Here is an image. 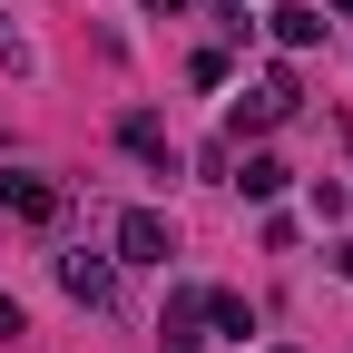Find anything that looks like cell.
<instances>
[{"mask_svg": "<svg viewBox=\"0 0 353 353\" xmlns=\"http://www.w3.org/2000/svg\"><path fill=\"white\" fill-rule=\"evenodd\" d=\"M196 324H206V294H196V285H176V294H167V314H157V353H196V343H206Z\"/></svg>", "mask_w": 353, "mask_h": 353, "instance_id": "obj_4", "label": "cell"}, {"mask_svg": "<svg viewBox=\"0 0 353 353\" xmlns=\"http://www.w3.org/2000/svg\"><path fill=\"white\" fill-rule=\"evenodd\" d=\"M265 30H275L285 50H314V39H324V10H314V0H275V10H265Z\"/></svg>", "mask_w": 353, "mask_h": 353, "instance_id": "obj_6", "label": "cell"}, {"mask_svg": "<svg viewBox=\"0 0 353 353\" xmlns=\"http://www.w3.org/2000/svg\"><path fill=\"white\" fill-rule=\"evenodd\" d=\"M30 334V314H20V294H0V343H20Z\"/></svg>", "mask_w": 353, "mask_h": 353, "instance_id": "obj_11", "label": "cell"}, {"mask_svg": "<svg viewBox=\"0 0 353 353\" xmlns=\"http://www.w3.org/2000/svg\"><path fill=\"white\" fill-rule=\"evenodd\" d=\"M59 187H50V176H0V216H20V226H59Z\"/></svg>", "mask_w": 353, "mask_h": 353, "instance_id": "obj_3", "label": "cell"}, {"mask_svg": "<svg viewBox=\"0 0 353 353\" xmlns=\"http://www.w3.org/2000/svg\"><path fill=\"white\" fill-rule=\"evenodd\" d=\"M334 275H343V285H353V236H343V245H334Z\"/></svg>", "mask_w": 353, "mask_h": 353, "instance_id": "obj_12", "label": "cell"}, {"mask_svg": "<svg viewBox=\"0 0 353 353\" xmlns=\"http://www.w3.org/2000/svg\"><path fill=\"white\" fill-rule=\"evenodd\" d=\"M59 285L88 304V314H99V304L118 294V275H108V255H59Z\"/></svg>", "mask_w": 353, "mask_h": 353, "instance_id": "obj_5", "label": "cell"}, {"mask_svg": "<svg viewBox=\"0 0 353 353\" xmlns=\"http://www.w3.org/2000/svg\"><path fill=\"white\" fill-rule=\"evenodd\" d=\"M148 10H167V20H176V10H187V0H148Z\"/></svg>", "mask_w": 353, "mask_h": 353, "instance_id": "obj_13", "label": "cell"}, {"mask_svg": "<svg viewBox=\"0 0 353 353\" xmlns=\"http://www.w3.org/2000/svg\"><path fill=\"white\" fill-rule=\"evenodd\" d=\"M187 79H196V88H226L236 69H226V50H196V59H187Z\"/></svg>", "mask_w": 353, "mask_h": 353, "instance_id": "obj_10", "label": "cell"}, {"mask_svg": "<svg viewBox=\"0 0 353 353\" xmlns=\"http://www.w3.org/2000/svg\"><path fill=\"white\" fill-rule=\"evenodd\" d=\"M118 255H128V265H167V255H176L167 216H157V206H128V216H118Z\"/></svg>", "mask_w": 353, "mask_h": 353, "instance_id": "obj_2", "label": "cell"}, {"mask_svg": "<svg viewBox=\"0 0 353 353\" xmlns=\"http://www.w3.org/2000/svg\"><path fill=\"white\" fill-rule=\"evenodd\" d=\"M334 10H343V20H353V0H334Z\"/></svg>", "mask_w": 353, "mask_h": 353, "instance_id": "obj_14", "label": "cell"}, {"mask_svg": "<svg viewBox=\"0 0 353 353\" xmlns=\"http://www.w3.org/2000/svg\"><path fill=\"white\" fill-rule=\"evenodd\" d=\"M275 353H294V343H275Z\"/></svg>", "mask_w": 353, "mask_h": 353, "instance_id": "obj_15", "label": "cell"}, {"mask_svg": "<svg viewBox=\"0 0 353 353\" xmlns=\"http://www.w3.org/2000/svg\"><path fill=\"white\" fill-rule=\"evenodd\" d=\"M206 324L245 343V334H255V304H245V294H206Z\"/></svg>", "mask_w": 353, "mask_h": 353, "instance_id": "obj_9", "label": "cell"}, {"mask_svg": "<svg viewBox=\"0 0 353 353\" xmlns=\"http://www.w3.org/2000/svg\"><path fill=\"white\" fill-rule=\"evenodd\" d=\"M118 138L138 148L148 167H176V148H167V128H157V108H128V118H118Z\"/></svg>", "mask_w": 353, "mask_h": 353, "instance_id": "obj_7", "label": "cell"}, {"mask_svg": "<svg viewBox=\"0 0 353 353\" xmlns=\"http://www.w3.org/2000/svg\"><path fill=\"white\" fill-rule=\"evenodd\" d=\"M285 176H294L285 157H265V148H255V157H245V176H236V187H245V196L265 206V196H285Z\"/></svg>", "mask_w": 353, "mask_h": 353, "instance_id": "obj_8", "label": "cell"}, {"mask_svg": "<svg viewBox=\"0 0 353 353\" xmlns=\"http://www.w3.org/2000/svg\"><path fill=\"white\" fill-rule=\"evenodd\" d=\"M285 118H294V69H265L245 99H236V118H226V128L245 138V128H285Z\"/></svg>", "mask_w": 353, "mask_h": 353, "instance_id": "obj_1", "label": "cell"}]
</instances>
